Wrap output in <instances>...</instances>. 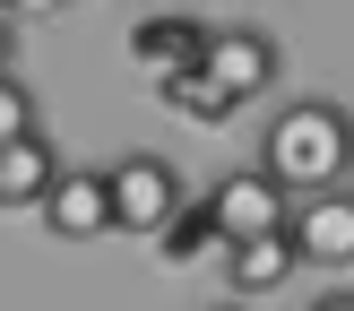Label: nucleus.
<instances>
[{"mask_svg":"<svg viewBox=\"0 0 354 311\" xmlns=\"http://www.w3.org/2000/svg\"><path fill=\"white\" fill-rule=\"evenodd\" d=\"M346 147H354L346 104L337 95H294L286 113L259 130V173H268L286 199H311V190L346 182Z\"/></svg>","mask_w":354,"mask_h":311,"instance_id":"f257e3e1","label":"nucleus"},{"mask_svg":"<svg viewBox=\"0 0 354 311\" xmlns=\"http://www.w3.org/2000/svg\"><path fill=\"white\" fill-rule=\"evenodd\" d=\"M182 199H190V182L156 147H130V156L104 164V216H113V234H156Z\"/></svg>","mask_w":354,"mask_h":311,"instance_id":"f03ea898","label":"nucleus"},{"mask_svg":"<svg viewBox=\"0 0 354 311\" xmlns=\"http://www.w3.org/2000/svg\"><path fill=\"white\" fill-rule=\"evenodd\" d=\"M199 69H207V78H216L234 104H259L277 78H286V52H277V35H268V26H207Z\"/></svg>","mask_w":354,"mask_h":311,"instance_id":"7ed1b4c3","label":"nucleus"},{"mask_svg":"<svg viewBox=\"0 0 354 311\" xmlns=\"http://www.w3.org/2000/svg\"><path fill=\"white\" fill-rule=\"evenodd\" d=\"M207 216H216V234H225V242H242V234H268V225H286V216H294V199H286V190H277L259 164H234L216 190H207Z\"/></svg>","mask_w":354,"mask_h":311,"instance_id":"20e7f679","label":"nucleus"},{"mask_svg":"<svg viewBox=\"0 0 354 311\" xmlns=\"http://www.w3.org/2000/svg\"><path fill=\"white\" fill-rule=\"evenodd\" d=\"M286 234H294V251L320 259V268H354V190L328 182V190H311V199H294Z\"/></svg>","mask_w":354,"mask_h":311,"instance_id":"39448f33","label":"nucleus"},{"mask_svg":"<svg viewBox=\"0 0 354 311\" xmlns=\"http://www.w3.org/2000/svg\"><path fill=\"white\" fill-rule=\"evenodd\" d=\"M216 268H225V294L259 303V294H277L294 268H303V251H294V234H286V225H268V234H242V242H225V251H216Z\"/></svg>","mask_w":354,"mask_h":311,"instance_id":"423d86ee","label":"nucleus"},{"mask_svg":"<svg viewBox=\"0 0 354 311\" xmlns=\"http://www.w3.org/2000/svg\"><path fill=\"white\" fill-rule=\"evenodd\" d=\"M35 216H44V234H61V242L113 234V216H104V164H95V173H86V164H61L52 190L35 199Z\"/></svg>","mask_w":354,"mask_h":311,"instance_id":"0eeeda50","label":"nucleus"},{"mask_svg":"<svg viewBox=\"0 0 354 311\" xmlns=\"http://www.w3.org/2000/svg\"><path fill=\"white\" fill-rule=\"evenodd\" d=\"M52 173H61V147H52L44 121L17 130V138H0V207H35L52 190Z\"/></svg>","mask_w":354,"mask_h":311,"instance_id":"6e6552de","label":"nucleus"},{"mask_svg":"<svg viewBox=\"0 0 354 311\" xmlns=\"http://www.w3.org/2000/svg\"><path fill=\"white\" fill-rule=\"evenodd\" d=\"M156 104H165L173 121H199V130H225V121L242 113V104L225 95V86L207 78L199 61H190V69H156Z\"/></svg>","mask_w":354,"mask_h":311,"instance_id":"1a4fd4ad","label":"nucleus"},{"mask_svg":"<svg viewBox=\"0 0 354 311\" xmlns=\"http://www.w3.org/2000/svg\"><path fill=\"white\" fill-rule=\"evenodd\" d=\"M199 44H207L199 17H138V26H130V52H138L147 69H190Z\"/></svg>","mask_w":354,"mask_h":311,"instance_id":"9d476101","label":"nucleus"},{"mask_svg":"<svg viewBox=\"0 0 354 311\" xmlns=\"http://www.w3.org/2000/svg\"><path fill=\"white\" fill-rule=\"evenodd\" d=\"M156 242H165L173 268H190V259H216V251H225V234H216V216H207V199H182L165 225H156Z\"/></svg>","mask_w":354,"mask_h":311,"instance_id":"9b49d317","label":"nucleus"},{"mask_svg":"<svg viewBox=\"0 0 354 311\" xmlns=\"http://www.w3.org/2000/svg\"><path fill=\"white\" fill-rule=\"evenodd\" d=\"M35 121H44V104H35V86L17 78V69H0V138L35 130Z\"/></svg>","mask_w":354,"mask_h":311,"instance_id":"f8f14e48","label":"nucleus"},{"mask_svg":"<svg viewBox=\"0 0 354 311\" xmlns=\"http://www.w3.org/2000/svg\"><path fill=\"white\" fill-rule=\"evenodd\" d=\"M69 0H0V17H61Z\"/></svg>","mask_w":354,"mask_h":311,"instance_id":"ddd939ff","label":"nucleus"},{"mask_svg":"<svg viewBox=\"0 0 354 311\" xmlns=\"http://www.w3.org/2000/svg\"><path fill=\"white\" fill-rule=\"evenodd\" d=\"M311 311H354V294H346V285H328V294H320Z\"/></svg>","mask_w":354,"mask_h":311,"instance_id":"4468645a","label":"nucleus"},{"mask_svg":"<svg viewBox=\"0 0 354 311\" xmlns=\"http://www.w3.org/2000/svg\"><path fill=\"white\" fill-rule=\"evenodd\" d=\"M9 52H17V35H9V17H0V69H9Z\"/></svg>","mask_w":354,"mask_h":311,"instance_id":"2eb2a0df","label":"nucleus"},{"mask_svg":"<svg viewBox=\"0 0 354 311\" xmlns=\"http://www.w3.org/2000/svg\"><path fill=\"white\" fill-rule=\"evenodd\" d=\"M207 311H251V303H242V294H225V303H207Z\"/></svg>","mask_w":354,"mask_h":311,"instance_id":"dca6fc26","label":"nucleus"}]
</instances>
